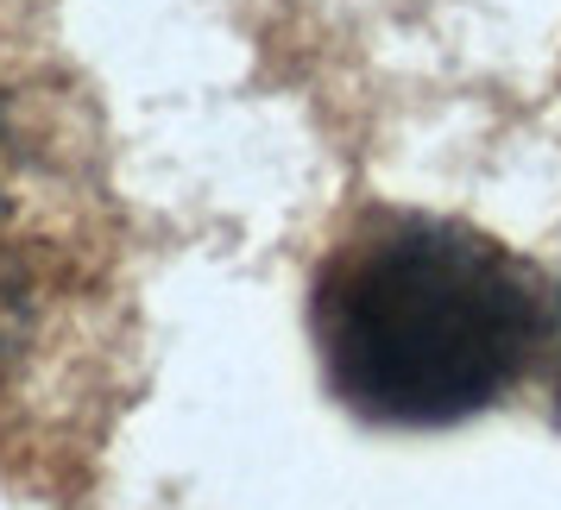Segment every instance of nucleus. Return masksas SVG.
Here are the masks:
<instances>
[{"mask_svg": "<svg viewBox=\"0 0 561 510\" xmlns=\"http://www.w3.org/2000/svg\"><path fill=\"white\" fill-rule=\"evenodd\" d=\"M341 404L379 429H455L505 404L549 347V278L448 215H366L309 297Z\"/></svg>", "mask_w": 561, "mask_h": 510, "instance_id": "obj_1", "label": "nucleus"}, {"mask_svg": "<svg viewBox=\"0 0 561 510\" xmlns=\"http://www.w3.org/2000/svg\"><path fill=\"white\" fill-rule=\"evenodd\" d=\"M0 132H7V120H0ZM20 322H26V283L13 271V258L0 253V359L20 347Z\"/></svg>", "mask_w": 561, "mask_h": 510, "instance_id": "obj_2", "label": "nucleus"}, {"mask_svg": "<svg viewBox=\"0 0 561 510\" xmlns=\"http://www.w3.org/2000/svg\"><path fill=\"white\" fill-rule=\"evenodd\" d=\"M542 366H549V397H556V429H561V283L549 290V347H542Z\"/></svg>", "mask_w": 561, "mask_h": 510, "instance_id": "obj_3", "label": "nucleus"}]
</instances>
